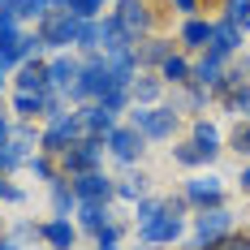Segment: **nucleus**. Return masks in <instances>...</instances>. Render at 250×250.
Wrapping results in <instances>:
<instances>
[{
	"label": "nucleus",
	"instance_id": "nucleus-1",
	"mask_svg": "<svg viewBox=\"0 0 250 250\" xmlns=\"http://www.w3.org/2000/svg\"><path fill=\"white\" fill-rule=\"evenodd\" d=\"M129 125L147 138V143H173L177 129H181V112L173 104H155V108H143V104H129Z\"/></svg>",
	"mask_w": 250,
	"mask_h": 250
},
{
	"label": "nucleus",
	"instance_id": "nucleus-2",
	"mask_svg": "<svg viewBox=\"0 0 250 250\" xmlns=\"http://www.w3.org/2000/svg\"><path fill=\"white\" fill-rule=\"evenodd\" d=\"M112 86H121V82H117V74H112L108 56H82V74H78V82L69 86V108L95 104L100 95H108Z\"/></svg>",
	"mask_w": 250,
	"mask_h": 250
},
{
	"label": "nucleus",
	"instance_id": "nucleus-3",
	"mask_svg": "<svg viewBox=\"0 0 250 250\" xmlns=\"http://www.w3.org/2000/svg\"><path fill=\"white\" fill-rule=\"evenodd\" d=\"M237 229V216L229 207H207V211H194L190 216V237H186V250H211L220 237H229Z\"/></svg>",
	"mask_w": 250,
	"mask_h": 250
},
{
	"label": "nucleus",
	"instance_id": "nucleus-4",
	"mask_svg": "<svg viewBox=\"0 0 250 250\" xmlns=\"http://www.w3.org/2000/svg\"><path fill=\"white\" fill-rule=\"evenodd\" d=\"M78 138H86V129H82V121H78V112L69 108V112H61V117L43 121V134H39V151H43V155H52V160H61V155L74 147Z\"/></svg>",
	"mask_w": 250,
	"mask_h": 250
},
{
	"label": "nucleus",
	"instance_id": "nucleus-5",
	"mask_svg": "<svg viewBox=\"0 0 250 250\" xmlns=\"http://www.w3.org/2000/svg\"><path fill=\"white\" fill-rule=\"evenodd\" d=\"M78 30H82V22H78L74 13L56 9V4L48 9V18L35 26V35L43 39V48H48V52H69L78 43Z\"/></svg>",
	"mask_w": 250,
	"mask_h": 250
},
{
	"label": "nucleus",
	"instance_id": "nucleus-6",
	"mask_svg": "<svg viewBox=\"0 0 250 250\" xmlns=\"http://www.w3.org/2000/svg\"><path fill=\"white\" fill-rule=\"evenodd\" d=\"M112 22L138 43V39L155 35V9H151V0H112Z\"/></svg>",
	"mask_w": 250,
	"mask_h": 250
},
{
	"label": "nucleus",
	"instance_id": "nucleus-7",
	"mask_svg": "<svg viewBox=\"0 0 250 250\" xmlns=\"http://www.w3.org/2000/svg\"><path fill=\"white\" fill-rule=\"evenodd\" d=\"M104 155H108L104 138H78L74 147L56 160V168H61V177H82V173H95V168H104Z\"/></svg>",
	"mask_w": 250,
	"mask_h": 250
},
{
	"label": "nucleus",
	"instance_id": "nucleus-8",
	"mask_svg": "<svg viewBox=\"0 0 250 250\" xmlns=\"http://www.w3.org/2000/svg\"><path fill=\"white\" fill-rule=\"evenodd\" d=\"M104 147H108V160L112 164H121V168H134L138 160H143V151H147V138L134 129L129 121H121L108 138H104Z\"/></svg>",
	"mask_w": 250,
	"mask_h": 250
},
{
	"label": "nucleus",
	"instance_id": "nucleus-9",
	"mask_svg": "<svg viewBox=\"0 0 250 250\" xmlns=\"http://www.w3.org/2000/svg\"><path fill=\"white\" fill-rule=\"evenodd\" d=\"M181 199L190 203V216H194V211H207V207H225V177L194 173L181 186Z\"/></svg>",
	"mask_w": 250,
	"mask_h": 250
},
{
	"label": "nucleus",
	"instance_id": "nucleus-10",
	"mask_svg": "<svg viewBox=\"0 0 250 250\" xmlns=\"http://www.w3.org/2000/svg\"><path fill=\"white\" fill-rule=\"evenodd\" d=\"M186 237V216H177V211H160L155 220L147 225H138V242H147V246H177Z\"/></svg>",
	"mask_w": 250,
	"mask_h": 250
},
{
	"label": "nucleus",
	"instance_id": "nucleus-11",
	"mask_svg": "<svg viewBox=\"0 0 250 250\" xmlns=\"http://www.w3.org/2000/svg\"><path fill=\"white\" fill-rule=\"evenodd\" d=\"M242 48H246V35H242L233 22H225V18H211L207 52H211V56H220V61H233V56H242Z\"/></svg>",
	"mask_w": 250,
	"mask_h": 250
},
{
	"label": "nucleus",
	"instance_id": "nucleus-12",
	"mask_svg": "<svg viewBox=\"0 0 250 250\" xmlns=\"http://www.w3.org/2000/svg\"><path fill=\"white\" fill-rule=\"evenodd\" d=\"M69 186H74V199L78 203H112V186H117V177H108L104 168H95V173L69 177Z\"/></svg>",
	"mask_w": 250,
	"mask_h": 250
},
{
	"label": "nucleus",
	"instance_id": "nucleus-13",
	"mask_svg": "<svg viewBox=\"0 0 250 250\" xmlns=\"http://www.w3.org/2000/svg\"><path fill=\"white\" fill-rule=\"evenodd\" d=\"M78 74H82V56H74V52H52L48 56V86L52 91H65L69 95Z\"/></svg>",
	"mask_w": 250,
	"mask_h": 250
},
{
	"label": "nucleus",
	"instance_id": "nucleus-14",
	"mask_svg": "<svg viewBox=\"0 0 250 250\" xmlns=\"http://www.w3.org/2000/svg\"><path fill=\"white\" fill-rule=\"evenodd\" d=\"M74 112H78V121H82V129H86V138H108V134L121 125L117 112H108L104 104H78Z\"/></svg>",
	"mask_w": 250,
	"mask_h": 250
},
{
	"label": "nucleus",
	"instance_id": "nucleus-15",
	"mask_svg": "<svg viewBox=\"0 0 250 250\" xmlns=\"http://www.w3.org/2000/svg\"><path fill=\"white\" fill-rule=\"evenodd\" d=\"M39 242L48 250H78V225L65 220V216H52L39 225Z\"/></svg>",
	"mask_w": 250,
	"mask_h": 250
},
{
	"label": "nucleus",
	"instance_id": "nucleus-16",
	"mask_svg": "<svg viewBox=\"0 0 250 250\" xmlns=\"http://www.w3.org/2000/svg\"><path fill=\"white\" fill-rule=\"evenodd\" d=\"M112 220H117V216H112V203H78V211H74L78 233H86V237L104 233Z\"/></svg>",
	"mask_w": 250,
	"mask_h": 250
},
{
	"label": "nucleus",
	"instance_id": "nucleus-17",
	"mask_svg": "<svg viewBox=\"0 0 250 250\" xmlns=\"http://www.w3.org/2000/svg\"><path fill=\"white\" fill-rule=\"evenodd\" d=\"M168 56H173V39L147 35V39H138V43H134V65H138V69H160Z\"/></svg>",
	"mask_w": 250,
	"mask_h": 250
},
{
	"label": "nucleus",
	"instance_id": "nucleus-18",
	"mask_svg": "<svg viewBox=\"0 0 250 250\" xmlns=\"http://www.w3.org/2000/svg\"><path fill=\"white\" fill-rule=\"evenodd\" d=\"M207 39H211V18H181L177 26V43L181 52H207Z\"/></svg>",
	"mask_w": 250,
	"mask_h": 250
},
{
	"label": "nucleus",
	"instance_id": "nucleus-19",
	"mask_svg": "<svg viewBox=\"0 0 250 250\" xmlns=\"http://www.w3.org/2000/svg\"><path fill=\"white\" fill-rule=\"evenodd\" d=\"M220 151H225V147H220ZM220 151L199 147L194 138H181V143H173V164H181V168H207V164L220 160Z\"/></svg>",
	"mask_w": 250,
	"mask_h": 250
},
{
	"label": "nucleus",
	"instance_id": "nucleus-20",
	"mask_svg": "<svg viewBox=\"0 0 250 250\" xmlns=\"http://www.w3.org/2000/svg\"><path fill=\"white\" fill-rule=\"evenodd\" d=\"M13 91L43 95V91H48V61H22V65L13 69Z\"/></svg>",
	"mask_w": 250,
	"mask_h": 250
},
{
	"label": "nucleus",
	"instance_id": "nucleus-21",
	"mask_svg": "<svg viewBox=\"0 0 250 250\" xmlns=\"http://www.w3.org/2000/svg\"><path fill=\"white\" fill-rule=\"evenodd\" d=\"M155 74H160V82H164L168 91H181V86H190V74H194V61H190L186 52H173V56H168V61H164V65L155 69Z\"/></svg>",
	"mask_w": 250,
	"mask_h": 250
},
{
	"label": "nucleus",
	"instance_id": "nucleus-22",
	"mask_svg": "<svg viewBox=\"0 0 250 250\" xmlns=\"http://www.w3.org/2000/svg\"><path fill=\"white\" fill-rule=\"evenodd\" d=\"M52 9V0H0V18H13V22H43Z\"/></svg>",
	"mask_w": 250,
	"mask_h": 250
},
{
	"label": "nucleus",
	"instance_id": "nucleus-23",
	"mask_svg": "<svg viewBox=\"0 0 250 250\" xmlns=\"http://www.w3.org/2000/svg\"><path fill=\"white\" fill-rule=\"evenodd\" d=\"M164 82H160V74H143L138 69V78L129 82V104H143V108H155V104L164 100Z\"/></svg>",
	"mask_w": 250,
	"mask_h": 250
},
{
	"label": "nucleus",
	"instance_id": "nucleus-24",
	"mask_svg": "<svg viewBox=\"0 0 250 250\" xmlns=\"http://www.w3.org/2000/svg\"><path fill=\"white\" fill-rule=\"evenodd\" d=\"M39 134H43V129H35V121H13V138H9L4 147H9V151L26 164V160L39 151Z\"/></svg>",
	"mask_w": 250,
	"mask_h": 250
},
{
	"label": "nucleus",
	"instance_id": "nucleus-25",
	"mask_svg": "<svg viewBox=\"0 0 250 250\" xmlns=\"http://www.w3.org/2000/svg\"><path fill=\"white\" fill-rule=\"evenodd\" d=\"M229 61H220V56H211V52H203L199 61H194V74H190V82L194 86H203V91H216V82H220V74H225Z\"/></svg>",
	"mask_w": 250,
	"mask_h": 250
},
{
	"label": "nucleus",
	"instance_id": "nucleus-26",
	"mask_svg": "<svg viewBox=\"0 0 250 250\" xmlns=\"http://www.w3.org/2000/svg\"><path fill=\"white\" fill-rule=\"evenodd\" d=\"M48 199H52V216H74L78 211V199H74V186H69V177H56L48 186Z\"/></svg>",
	"mask_w": 250,
	"mask_h": 250
},
{
	"label": "nucleus",
	"instance_id": "nucleus-27",
	"mask_svg": "<svg viewBox=\"0 0 250 250\" xmlns=\"http://www.w3.org/2000/svg\"><path fill=\"white\" fill-rule=\"evenodd\" d=\"M216 100V95H211V91H203V86H194V82H190V86H181V91H173V108L177 112H203V108H207V104Z\"/></svg>",
	"mask_w": 250,
	"mask_h": 250
},
{
	"label": "nucleus",
	"instance_id": "nucleus-28",
	"mask_svg": "<svg viewBox=\"0 0 250 250\" xmlns=\"http://www.w3.org/2000/svg\"><path fill=\"white\" fill-rule=\"evenodd\" d=\"M112 199H121V203L147 199V173H125V177H117V186H112Z\"/></svg>",
	"mask_w": 250,
	"mask_h": 250
},
{
	"label": "nucleus",
	"instance_id": "nucleus-29",
	"mask_svg": "<svg viewBox=\"0 0 250 250\" xmlns=\"http://www.w3.org/2000/svg\"><path fill=\"white\" fill-rule=\"evenodd\" d=\"M56 9H65V13H74L78 22H95V18H104V9L112 4V0H52Z\"/></svg>",
	"mask_w": 250,
	"mask_h": 250
},
{
	"label": "nucleus",
	"instance_id": "nucleus-30",
	"mask_svg": "<svg viewBox=\"0 0 250 250\" xmlns=\"http://www.w3.org/2000/svg\"><path fill=\"white\" fill-rule=\"evenodd\" d=\"M74 48L86 52V56H104V18H95V22H82Z\"/></svg>",
	"mask_w": 250,
	"mask_h": 250
},
{
	"label": "nucleus",
	"instance_id": "nucleus-31",
	"mask_svg": "<svg viewBox=\"0 0 250 250\" xmlns=\"http://www.w3.org/2000/svg\"><path fill=\"white\" fill-rule=\"evenodd\" d=\"M13 121H39V112H43V95H30V91H13Z\"/></svg>",
	"mask_w": 250,
	"mask_h": 250
},
{
	"label": "nucleus",
	"instance_id": "nucleus-32",
	"mask_svg": "<svg viewBox=\"0 0 250 250\" xmlns=\"http://www.w3.org/2000/svg\"><path fill=\"white\" fill-rule=\"evenodd\" d=\"M190 138H194L199 147L220 151V125H216V121H207V117H194V121H190Z\"/></svg>",
	"mask_w": 250,
	"mask_h": 250
},
{
	"label": "nucleus",
	"instance_id": "nucleus-33",
	"mask_svg": "<svg viewBox=\"0 0 250 250\" xmlns=\"http://www.w3.org/2000/svg\"><path fill=\"white\" fill-rule=\"evenodd\" d=\"M26 173H30V177H39L43 186H52V181L61 177V168H56V160H52V155H43V151H35V155L26 160Z\"/></svg>",
	"mask_w": 250,
	"mask_h": 250
},
{
	"label": "nucleus",
	"instance_id": "nucleus-34",
	"mask_svg": "<svg viewBox=\"0 0 250 250\" xmlns=\"http://www.w3.org/2000/svg\"><path fill=\"white\" fill-rule=\"evenodd\" d=\"M220 104H225V112H229V117L246 121V117H250V82H246V86H237L233 95H225Z\"/></svg>",
	"mask_w": 250,
	"mask_h": 250
},
{
	"label": "nucleus",
	"instance_id": "nucleus-35",
	"mask_svg": "<svg viewBox=\"0 0 250 250\" xmlns=\"http://www.w3.org/2000/svg\"><path fill=\"white\" fill-rule=\"evenodd\" d=\"M225 22H233L246 35L250 30V0H225Z\"/></svg>",
	"mask_w": 250,
	"mask_h": 250
},
{
	"label": "nucleus",
	"instance_id": "nucleus-36",
	"mask_svg": "<svg viewBox=\"0 0 250 250\" xmlns=\"http://www.w3.org/2000/svg\"><path fill=\"white\" fill-rule=\"evenodd\" d=\"M160 211H164V199H160V194L138 199V203H134V225H147V220H155Z\"/></svg>",
	"mask_w": 250,
	"mask_h": 250
},
{
	"label": "nucleus",
	"instance_id": "nucleus-37",
	"mask_svg": "<svg viewBox=\"0 0 250 250\" xmlns=\"http://www.w3.org/2000/svg\"><path fill=\"white\" fill-rule=\"evenodd\" d=\"M121 233H125V225L112 220L104 233H95V250H121Z\"/></svg>",
	"mask_w": 250,
	"mask_h": 250
},
{
	"label": "nucleus",
	"instance_id": "nucleus-38",
	"mask_svg": "<svg viewBox=\"0 0 250 250\" xmlns=\"http://www.w3.org/2000/svg\"><path fill=\"white\" fill-rule=\"evenodd\" d=\"M95 104H104L108 112H125V108H129V86H112V91H108V95H100Z\"/></svg>",
	"mask_w": 250,
	"mask_h": 250
},
{
	"label": "nucleus",
	"instance_id": "nucleus-39",
	"mask_svg": "<svg viewBox=\"0 0 250 250\" xmlns=\"http://www.w3.org/2000/svg\"><path fill=\"white\" fill-rule=\"evenodd\" d=\"M229 147L237 151L242 160L250 164V121H237V129H233V138H229Z\"/></svg>",
	"mask_w": 250,
	"mask_h": 250
},
{
	"label": "nucleus",
	"instance_id": "nucleus-40",
	"mask_svg": "<svg viewBox=\"0 0 250 250\" xmlns=\"http://www.w3.org/2000/svg\"><path fill=\"white\" fill-rule=\"evenodd\" d=\"M9 237H13L18 246H30V242H39V225H35V220H18V225L9 229Z\"/></svg>",
	"mask_w": 250,
	"mask_h": 250
},
{
	"label": "nucleus",
	"instance_id": "nucleus-41",
	"mask_svg": "<svg viewBox=\"0 0 250 250\" xmlns=\"http://www.w3.org/2000/svg\"><path fill=\"white\" fill-rule=\"evenodd\" d=\"M211 250H250V233H246V229H233V233H229V237H220Z\"/></svg>",
	"mask_w": 250,
	"mask_h": 250
},
{
	"label": "nucleus",
	"instance_id": "nucleus-42",
	"mask_svg": "<svg viewBox=\"0 0 250 250\" xmlns=\"http://www.w3.org/2000/svg\"><path fill=\"white\" fill-rule=\"evenodd\" d=\"M0 203L18 207V203H26V190H22V186H13L9 177H0Z\"/></svg>",
	"mask_w": 250,
	"mask_h": 250
},
{
	"label": "nucleus",
	"instance_id": "nucleus-43",
	"mask_svg": "<svg viewBox=\"0 0 250 250\" xmlns=\"http://www.w3.org/2000/svg\"><path fill=\"white\" fill-rule=\"evenodd\" d=\"M173 9L181 13V18H199V13H203V0H173Z\"/></svg>",
	"mask_w": 250,
	"mask_h": 250
},
{
	"label": "nucleus",
	"instance_id": "nucleus-44",
	"mask_svg": "<svg viewBox=\"0 0 250 250\" xmlns=\"http://www.w3.org/2000/svg\"><path fill=\"white\" fill-rule=\"evenodd\" d=\"M13 138V117H4V108H0V147Z\"/></svg>",
	"mask_w": 250,
	"mask_h": 250
},
{
	"label": "nucleus",
	"instance_id": "nucleus-45",
	"mask_svg": "<svg viewBox=\"0 0 250 250\" xmlns=\"http://www.w3.org/2000/svg\"><path fill=\"white\" fill-rule=\"evenodd\" d=\"M237 190L250 199V164H242V173H237Z\"/></svg>",
	"mask_w": 250,
	"mask_h": 250
},
{
	"label": "nucleus",
	"instance_id": "nucleus-46",
	"mask_svg": "<svg viewBox=\"0 0 250 250\" xmlns=\"http://www.w3.org/2000/svg\"><path fill=\"white\" fill-rule=\"evenodd\" d=\"M0 250H26V246H18V242H13L9 233H0Z\"/></svg>",
	"mask_w": 250,
	"mask_h": 250
},
{
	"label": "nucleus",
	"instance_id": "nucleus-47",
	"mask_svg": "<svg viewBox=\"0 0 250 250\" xmlns=\"http://www.w3.org/2000/svg\"><path fill=\"white\" fill-rule=\"evenodd\" d=\"M4 82H9V74H4V69H0V95H4Z\"/></svg>",
	"mask_w": 250,
	"mask_h": 250
},
{
	"label": "nucleus",
	"instance_id": "nucleus-48",
	"mask_svg": "<svg viewBox=\"0 0 250 250\" xmlns=\"http://www.w3.org/2000/svg\"><path fill=\"white\" fill-rule=\"evenodd\" d=\"M0 177H4V164H0Z\"/></svg>",
	"mask_w": 250,
	"mask_h": 250
},
{
	"label": "nucleus",
	"instance_id": "nucleus-49",
	"mask_svg": "<svg viewBox=\"0 0 250 250\" xmlns=\"http://www.w3.org/2000/svg\"><path fill=\"white\" fill-rule=\"evenodd\" d=\"M26 250H35V246H26Z\"/></svg>",
	"mask_w": 250,
	"mask_h": 250
},
{
	"label": "nucleus",
	"instance_id": "nucleus-50",
	"mask_svg": "<svg viewBox=\"0 0 250 250\" xmlns=\"http://www.w3.org/2000/svg\"><path fill=\"white\" fill-rule=\"evenodd\" d=\"M0 233H4V229H0Z\"/></svg>",
	"mask_w": 250,
	"mask_h": 250
},
{
	"label": "nucleus",
	"instance_id": "nucleus-51",
	"mask_svg": "<svg viewBox=\"0 0 250 250\" xmlns=\"http://www.w3.org/2000/svg\"><path fill=\"white\" fill-rule=\"evenodd\" d=\"M246 121H250V117H246Z\"/></svg>",
	"mask_w": 250,
	"mask_h": 250
}]
</instances>
